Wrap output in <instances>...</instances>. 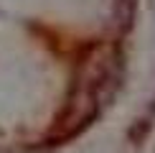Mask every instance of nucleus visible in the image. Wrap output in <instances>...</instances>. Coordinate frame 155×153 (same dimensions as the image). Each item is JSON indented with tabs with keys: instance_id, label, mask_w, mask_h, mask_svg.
Returning <instances> with one entry per match:
<instances>
[{
	"instance_id": "nucleus-1",
	"label": "nucleus",
	"mask_w": 155,
	"mask_h": 153,
	"mask_svg": "<svg viewBox=\"0 0 155 153\" xmlns=\"http://www.w3.org/2000/svg\"><path fill=\"white\" fill-rule=\"evenodd\" d=\"M135 5H137V0H117V3H114V21H117V28L122 33L132 28Z\"/></svg>"
}]
</instances>
